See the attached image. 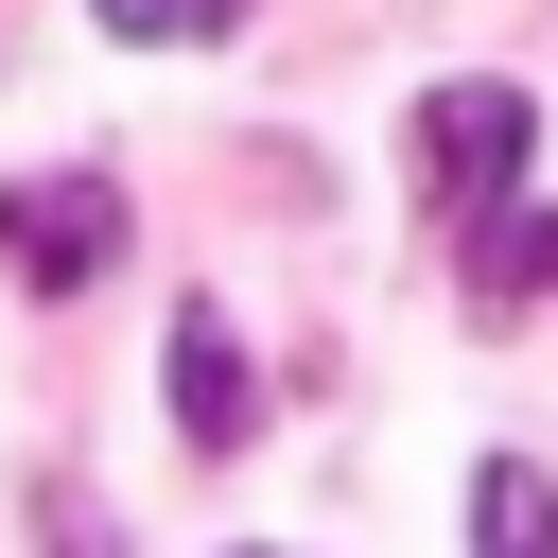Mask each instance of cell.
<instances>
[{
    "instance_id": "obj_1",
    "label": "cell",
    "mask_w": 558,
    "mask_h": 558,
    "mask_svg": "<svg viewBox=\"0 0 558 558\" xmlns=\"http://www.w3.org/2000/svg\"><path fill=\"white\" fill-rule=\"evenodd\" d=\"M523 140H541V105L506 87V70H471V87H418V122H401V174H418V209L436 227H506V174H523Z\"/></svg>"
},
{
    "instance_id": "obj_2",
    "label": "cell",
    "mask_w": 558,
    "mask_h": 558,
    "mask_svg": "<svg viewBox=\"0 0 558 558\" xmlns=\"http://www.w3.org/2000/svg\"><path fill=\"white\" fill-rule=\"evenodd\" d=\"M0 262H17V296H87L122 262V174H17L0 192Z\"/></svg>"
},
{
    "instance_id": "obj_3",
    "label": "cell",
    "mask_w": 558,
    "mask_h": 558,
    "mask_svg": "<svg viewBox=\"0 0 558 558\" xmlns=\"http://www.w3.org/2000/svg\"><path fill=\"white\" fill-rule=\"evenodd\" d=\"M174 436H192V453H244V436H262V384H244V349H227L209 296H174Z\"/></svg>"
},
{
    "instance_id": "obj_4",
    "label": "cell",
    "mask_w": 558,
    "mask_h": 558,
    "mask_svg": "<svg viewBox=\"0 0 558 558\" xmlns=\"http://www.w3.org/2000/svg\"><path fill=\"white\" fill-rule=\"evenodd\" d=\"M471 558H558V488H541V453H488V471H471Z\"/></svg>"
},
{
    "instance_id": "obj_5",
    "label": "cell",
    "mask_w": 558,
    "mask_h": 558,
    "mask_svg": "<svg viewBox=\"0 0 558 558\" xmlns=\"http://www.w3.org/2000/svg\"><path fill=\"white\" fill-rule=\"evenodd\" d=\"M541 279H558V209H506V227H488V262H471V296H488V314H523Z\"/></svg>"
},
{
    "instance_id": "obj_6",
    "label": "cell",
    "mask_w": 558,
    "mask_h": 558,
    "mask_svg": "<svg viewBox=\"0 0 558 558\" xmlns=\"http://www.w3.org/2000/svg\"><path fill=\"white\" fill-rule=\"evenodd\" d=\"M105 35H157V52H209V35H244V0H105Z\"/></svg>"
}]
</instances>
